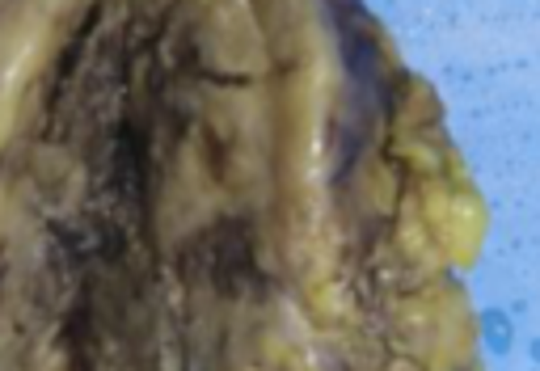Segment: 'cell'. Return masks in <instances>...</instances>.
<instances>
[{
	"mask_svg": "<svg viewBox=\"0 0 540 371\" xmlns=\"http://www.w3.org/2000/svg\"><path fill=\"white\" fill-rule=\"evenodd\" d=\"M0 0V371H253L283 291L253 17Z\"/></svg>",
	"mask_w": 540,
	"mask_h": 371,
	"instance_id": "cell-1",
	"label": "cell"
}]
</instances>
